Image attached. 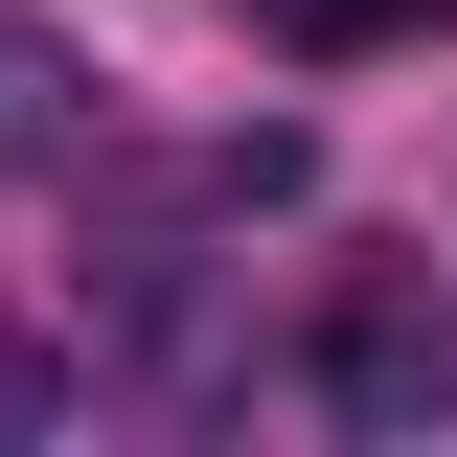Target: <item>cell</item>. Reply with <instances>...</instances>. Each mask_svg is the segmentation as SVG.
<instances>
[{
	"label": "cell",
	"instance_id": "obj_1",
	"mask_svg": "<svg viewBox=\"0 0 457 457\" xmlns=\"http://www.w3.org/2000/svg\"><path fill=\"white\" fill-rule=\"evenodd\" d=\"M297 389H320L343 435H457V297L411 275V252L320 275V320H297Z\"/></svg>",
	"mask_w": 457,
	"mask_h": 457
},
{
	"label": "cell",
	"instance_id": "obj_2",
	"mask_svg": "<svg viewBox=\"0 0 457 457\" xmlns=\"http://www.w3.org/2000/svg\"><path fill=\"white\" fill-rule=\"evenodd\" d=\"M252 46H297V69H366V46H435L457 0H228Z\"/></svg>",
	"mask_w": 457,
	"mask_h": 457
},
{
	"label": "cell",
	"instance_id": "obj_3",
	"mask_svg": "<svg viewBox=\"0 0 457 457\" xmlns=\"http://www.w3.org/2000/svg\"><path fill=\"white\" fill-rule=\"evenodd\" d=\"M69 137H92V69H69V46H23V23H0V161H69Z\"/></svg>",
	"mask_w": 457,
	"mask_h": 457
}]
</instances>
